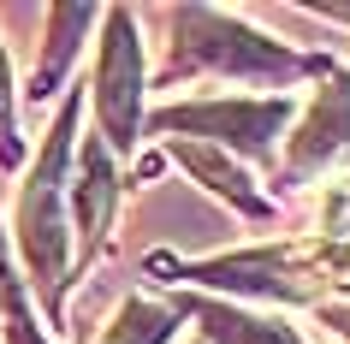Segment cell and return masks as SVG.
I'll list each match as a JSON object with an SVG mask.
<instances>
[{
  "instance_id": "3957f363",
  "label": "cell",
  "mask_w": 350,
  "mask_h": 344,
  "mask_svg": "<svg viewBox=\"0 0 350 344\" xmlns=\"http://www.w3.org/2000/svg\"><path fill=\"white\" fill-rule=\"evenodd\" d=\"M95 107H101V143L107 148L137 143V36H131V12L107 18L101 72H95Z\"/></svg>"
},
{
  "instance_id": "8992f818",
  "label": "cell",
  "mask_w": 350,
  "mask_h": 344,
  "mask_svg": "<svg viewBox=\"0 0 350 344\" xmlns=\"http://www.w3.org/2000/svg\"><path fill=\"white\" fill-rule=\"evenodd\" d=\"M113 196H119V172H113V148L101 137L83 143V166H77V226H83V250H95L107 237Z\"/></svg>"
},
{
  "instance_id": "7a4b0ae2",
  "label": "cell",
  "mask_w": 350,
  "mask_h": 344,
  "mask_svg": "<svg viewBox=\"0 0 350 344\" xmlns=\"http://www.w3.org/2000/svg\"><path fill=\"white\" fill-rule=\"evenodd\" d=\"M178 54H185V66L238 72V77H297V72H309V59H297L285 48H273V42L238 30L220 12H178Z\"/></svg>"
},
{
  "instance_id": "7c38bea8",
  "label": "cell",
  "mask_w": 350,
  "mask_h": 344,
  "mask_svg": "<svg viewBox=\"0 0 350 344\" xmlns=\"http://www.w3.org/2000/svg\"><path fill=\"white\" fill-rule=\"evenodd\" d=\"M314 232H321V237H350V178H338V184H327V190H321Z\"/></svg>"
},
{
  "instance_id": "9a60e30c",
  "label": "cell",
  "mask_w": 350,
  "mask_h": 344,
  "mask_svg": "<svg viewBox=\"0 0 350 344\" xmlns=\"http://www.w3.org/2000/svg\"><path fill=\"white\" fill-rule=\"evenodd\" d=\"M345 18H350V12H345Z\"/></svg>"
},
{
  "instance_id": "52a82bcc",
  "label": "cell",
  "mask_w": 350,
  "mask_h": 344,
  "mask_svg": "<svg viewBox=\"0 0 350 344\" xmlns=\"http://www.w3.org/2000/svg\"><path fill=\"white\" fill-rule=\"evenodd\" d=\"M196 321H202V339L214 344H303L285 321H267V315H232L220 303H190Z\"/></svg>"
},
{
  "instance_id": "4fadbf2b",
  "label": "cell",
  "mask_w": 350,
  "mask_h": 344,
  "mask_svg": "<svg viewBox=\"0 0 350 344\" xmlns=\"http://www.w3.org/2000/svg\"><path fill=\"white\" fill-rule=\"evenodd\" d=\"M0 161H18V131H12V83H6V54H0Z\"/></svg>"
},
{
  "instance_id": "8fae6325",
  "label": "cell",
  "mask_w": 350,
  "mask_h": 344,
  "mask_svg": "<svg viewBox=\"0 0 350 344\" xmlns=\"http://www.w3.org/2000/svg\"><path fill=\"white\" fill-rule=\"evenodd\" d=\"M0 308H6V339L12 344H42L36 326H30V308H24L18 273H12V261H6V237H0Z\"/></svg>"
},
{
  "instance_id": "5b68a950",
  "label": "cell",
  "mask_w": 350,
  "mask_h": 344,
  "mask_svg": "<svg viewBox=\"0 0 350 344\" xmlns=\"http://www.w3.org/2000/svg\"><path fill=\"white\" fill-rule=\"evenodd\" d=\"M345 143H350V77H332L327 90H321V101L309 107V119L291 137V166L297 172H314V166L327 161V155H338Z\"/></svg>"
},
{
  "instance_id": "ba28073f",
  "label": "cell",
  "mask_w": 350,
  "mask_h": 344,
  "mask_svg": "<svg viewBox=\"0 0 350 344\" xmlns=\"http://www.w3.org/2000/svg\"><path fill=\"white\" fill-rule=\"evenodd\" d=\"M178 161H185V166H190V172H196V178H202V184H208V190H220V196H226V202H238L243 214H256V220H261V214H267V202H261V196H256V190H250V184H243V178H238V172H232V166H226V161H220V155H208V148H190V143H185V148H178Z\"/></svg>"
},
{
  "instance_id": "277c9868",
  "label": "cell",
  "mask_w": 350,
  "mask_h": 344,
  "mask_svg": "<svg viewBox=\"0 0 350 344\" xmlns=\"http://www.w3.org/2000/svg\"><path fill=\"white\" fill-rule=\"evenodd\" d=\"M291 119V101H214V107H166L154 125L166 131H202V137H226L232 148H267L279 125Z\"/></svg>"
},
{
  "instance_id": "9c48e42d",
  "label": "cell",
  "mask_w": 350,
  "mask_h": 344,
  "mask_svg": "<svg viewBox=\"0 0 350 344\" xmlns=\"http://www.w3.org/2000/svg\"><path fill=\"white\" fill-rule=\"evenodd\" d=\"M83 24H90V12H83V6L54 12V42H48V59H42V72H36V95H54V77H59V66H72L77 30H83Z\"/></svg>"
},
{
  "instance_id": "5bb4252c",
  "label": "cell",
  "mask_w": 350,
  "mask_h": 344,
  "mask_svg": "<svg viewBox=\"0 0 350 344\" xmlns=\"http://www.w3.org/2000/svg\"><path fill=\"white\" fill-rule=\"evenodd\" d=\"M332 326H338V332L350 339V308H332Z\"/></svg>"
},
{
  "instance_id": "30bf717a",
  "label": "cell",
  "mask_w": 350,
  "mask_h": 344,
  "mask_svg": "<svg viewBox=\"0 0 350 344\" xmlns=\"http://www.w3.org/2000/svg\"><path fill=\"white\" fill-rule=\"evenodd\" d=\"M166 339H172V315L154 303H131L119 326L107 332V344H166Z\"/></svg>"
},
{
  "instance_id": "6da1fadb",
  "label": "cell",
  "mask_w": 350,
  "mask_h": 344,
  "mask_svg": "<svg viewBox=\"0 0 350 344\" xmlns=\"http://www.w3.org/2000/svg\"><path fill=\"white\" fill-rule=\"evenodd\" d=\"M72 125H77V101H66L54 137L42 148L36 172L24 184V202H18V232H24V255H30V273L36 285L48 291V308L54 321L66 315V148H72Z\"/></svg>"
}]
</instances>
